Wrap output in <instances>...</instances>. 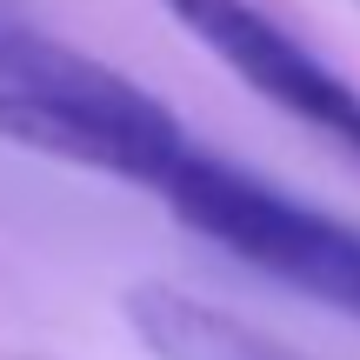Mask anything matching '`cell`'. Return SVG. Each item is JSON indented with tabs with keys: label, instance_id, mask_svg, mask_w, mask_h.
I'll return each instance as SVG.
<instances>
[{
	"label": "cell",
	"instance_id": "cell-1",
	"mask_svg": "<svg viewBox=\"0 0 360 360\" xmlns=\"http://www.w3.org/2000/svg\"><path fill=\"white\" fill-rule=\"evenodd\" d=\"M154 193L174 207L180 227L207 233L227 254H240L247 267L360 321V233L340 227L334 214L300 207L294 193L267 187V180L227 167L214 154H193V147H180V160L160 174Z\"/></svg>",
	"mask_w": 360,
	"mask_h": 360
},
{
	"label": "cell",
	"instance_id": "cell-2",
	"mask_svg": "<svg viewBox=\"0 0 360 360\" xmlns=\"http://www.w3.org/2000/svg\"><path fill=\"white\" fill-rule=\"evenodd\" d=\"M160 13H174L233 80L274 101L281 114L307 120V127L334 134L340 147H360V87L334 74L321 53H307L274 13H260L254 0H160Z\"/></svg>",
	"mask_w": 360,
	"mask_h": 360
},
{
	"label": "cell",
	"instance_id": "cell-3",
	"mask_svg": "<svg viewBox=\"0 0 360 360\" xmlns=\"http://www.w3.org/2000/svg\"><path fill=\"white\" fill-rule=\"evenodd\" d=\"M0 141L27 147V154L67 160L127 187H160V174L180 160L187 134L180 120H134V114H107L87 101H60V94H34V87H0Z\"/></svg>",
	"mask_w": 360,
	"mask_h": 360
},
{
	"label": "cell",
	"instance_id": "cell-4",
	"mask_svg": "<svg viewBox=\"0 0 360 360\" xmlns=\"http://www.w3.org/2000/svg\"><path fill=\"white\" fill-rule=\"evenodd\" d=\"M120 314L127 327L147 340L154 360H300L294 347H281L274 334L233 321V314L207 307V300L180 294L167 281H141L120 294Z\"/></svg>",
	"mask_w": 360,
	"mask_h": 360
},
{
	"label": "cell",
	"instance_id": "cell-5",
	"mask_svg": "<svg viewBox=\"0 0 360 360\" xmlns=\"http://www.w3.org/2000/svg\"><path fill=\"white\" fill-rule=\"evenodd\" d=\"M0 87L60 94V101H87V107H107V114H134V120H167V107L147 87H134L127 74H114L107 60L40 34V27L7 20V13H0Z\"/></svg>",
	"mask_w": 360,
	"mask_h": 360
}]
</instances>
